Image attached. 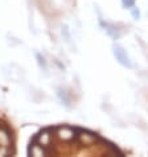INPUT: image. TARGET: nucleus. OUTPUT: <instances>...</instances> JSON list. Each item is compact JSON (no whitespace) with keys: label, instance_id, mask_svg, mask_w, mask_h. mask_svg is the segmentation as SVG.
Listing matches in <instances>:
<instances>
[{"label":"nucleus","instance_id":"nucleus-3","mask_svg":"<svg viewBox=\"0 0 148 157\" xmlns=\"http://www.w3.org/2000/svg\"><path fill=\"white\" fill-rule=\"evenodd\" d=\"M134 16H135V17H139V12H138L136 10H135V11H134Z\"/></svg>","mask_w":148,"mask_h":157},{"label":"nucleus","instance_id":"nucleus-1","mask_svg":"<svg viewBox=\"0 0 148 157\" xmlns=\"http://www.w3.org/2000/svg\"><path fill=\"white\" fill-rule=\"evenodd\" d=\"M114 54H115V57L116 59L119 61V62L123 65V66H128V67H131V63H130V59L127 57V53L122 49L120 46H115L114 48Z\"/></svg>","mask_w":148,"mask_h":157},{"label":"nucleus","instance_id":"nucleus-2","mask_svg":"<svg viewBox=\"0 0 148 157\" xmlns=\"http://www.w3.org/2000/svg\"><path fill=\"white\" fill-rule=\"evenodd\" d=\"M123 6L124 7H127V8H131V7H134V3H135V0H123Z\"/></svg>","mask_w":148,"mask_h":157}]
</instances>
